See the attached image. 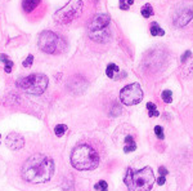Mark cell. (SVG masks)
Here are the masks:
<instances>
[{"label":"cell","mask_w":193,"mask_h":191,"mask_svg":"<svg viewBox=\"0 0 193 191\" xmlns=\"http://www.w3.org/2000/svg\"><path fill=\"white\" fill-rule=\"evenodd\" d=\"M54 173V162L43 154L30 156L22 165V178L28 183H45L50 181Z\"/></svg>","instance_id":"cell-1"},{"label":"cell","mask_w":193,"mask_h":191,"mask_svg":"<svg viewBox=\"0 0 193 191\" xmlns=\"http://www.w3.org/2000/svg\"><path fill=\"white\" fill-rule=\"evenodd\" d=\"M124 182L129 191H149L154 185V173L151 167H144L140 170L128 168Z\"/></svg>","instance_id":"cell-2"},{"label":"cell","mask_w":193,"mask_h":191,"mask_svg":"<svg viewBox=\"0 0 193 191\" xmlns=\"http://www.w3.org/2000/svg\"><path fill=\"white\" fill-rule=\"evenodd\" d=\"M71 164L77 170L95 169L99 164V155L89 145H77L71 152Z\"/></svg>","instance_id":"cell-3"},{"label":"cell","mask_w":193,"mask_h":191,"mask_svg":"<svg viewBox=\"0 0 193 191\" xmlns=\"http://www.w3.org/2000/svg\"><path fill=\"white\" fill-rule=\"evenodd\" d=\"M18 88L30 94H43L48 88V78L44 74H31L28 76L21 78L16 83Z\"/></svg>","instance_id":"cell-4"},{"label":"cell","mask_w":193,"mask_h":191,"mask_svg":"<svg viewBox=\"0 0 193 191\" xmlns=\"http://www.w3.org/2000/svg\"><path fill=\"white\" fill-rule=\"evenodd\" d=\"M39 48L49 54H57L66 48L65 40L53 31H44L39 36Z\"/></svg>","instance_id":"cell-5"},{"label":"cell","mask_w":193,"mask_h":191,"mask_svg":"<svg viewBox=\"0 0 193 191\" xmlns=\"http://www.w3.org/2000/svg\"><path fill=\"white\" fill-rule=\"evenodd\" d=\"M83 9V2L81 0H70L68 4H66L63 8L57 10V13L54 14V21L61 25H66L73 21Z\"/></svg>","instance_id":"cell-6"},{"label":"cell","mask_w":193,"mask_h":191,"mask_svg":"<svg viewBox=\"0 0 193 191\" xmlns=\"http://www.w3.org/2000/svg\"><path fill=\"white\" fill-rule=\"evenodd\" d=\"M143 100V90L138 83L129 84L124 87L120 92V101L126 106L138 105Z\"/></svg>","instance_id":"cell-7"},{"label":"cell","mask_w":193,"mask_h":191,"mask_svg":"<svg viewBox=\"0 0 193 191\" xmlns=\"http://www.w3.org/2000/svg\"><path fill=\"white\" fill-rule=\"evenodd\" d=\"M109 21H111V18H109L108 14H106V13L95 14L90 20V22L88 25V29H89V31H97V30L106 29V27L108 26Z\"/></svg>","instance_id":"cell-8"},{"label":"cell","mask_w":193,"mask_h":191,"mask_svg":"<svg viewBox=\"0 0 193 191\" xmlns=\"http://www.w3.org/2000/svg\"><path fill=\"white\" fill-rule=\"evenodd\" d=\"M193 18V10L191 8H182L175 12V14L173 17L174 25L178 27H183L188 23Z\"/></svg>","instance_id":"cell-9"},{"label":"cell","mask_w":193,"mask_h":191,"mask_svg":"<svg viewBox=\"0 0 193 191\" xmlns=\"http://www.w3.org/2000/svg\"><path fill=\"white\" fill-rule=\"evenodd\" d=\"M5 145H7L10 150L17 151L21 150L24 146V139L22 136L17 134V133H10L9 136H7V139H5Z\"/></svg>","instance_id":"cell-10"},{"label":"cell","mask_w":193,"mask_h":191,"mask_svg":"<svg viewBox=\"0 0 193 191\" xmlns=\"http://www.w3.org/2000/svg\"><path fill=\"white\" fill-rule=\"evenodd\" d=\"M90 38L98 43H104L109 39V32L107 30H97V31H90Z\"/></svg>","instance_id":"cell-11"},{"label":"cell","mask_w":193,"mask_h":191,"mask_svg":"<svg viewBox=\"0 0 193 191\" xmlns=\"http://www.w3.org/2000/svg\"><path fill=\"white\" fill-rule=\"evenodd\" d=\"M39 4H40V0H23L22 7H23V10L26 12V13H30V12H32Z\"/></svg>","instance_id":"cell-12"},{"label":"cell","mask_w":193,"mask_h":191,"mask_svg":"<svg viewBox=\"0 0 193 191\" xmlns=\"http://www.w3.org/2000/svg\"><path fill=\"white\" fill-rule=\"evenodd\" d=\"M136 149V145L134 142V138L132 136H126L125 137V146H124V151L125 152H132Z\"/></svg>","instance_id":"cell-13"},{"label":"cell","mask_w":193,"mask_h":191,"mask_svg":"<svg viewBox=\"0 0 193 191\" xmlns=\"http://www.w3.org/2000/svg\"><path fill=\"white\" fill-rule=\"evenodd\" d=\"M120 71V69L117 67V65H115V63H109L108 66H107V69H106V74H107V76L108 78H111V79H113L115 78V75L117 72Z\"/></svg>","instance_id":"cell-14"},{"label":"cell","mask_w":193,"mask_h":191,"mask_svg":"<svg viewBox=\"0 0 193 191\" xmlns=\"http://www.w3.org/2000/svg\"><path fill=\"white\" fill-rule=\"evenodd\" d=\"M151 34L153 36H164L165 35V30H162V29L158 26V23L154 22L152 26H151Z\"/></svg>","instance_id":"cell-15"},{"label":"cell","mask_w":193,"mask_h":191,"mask_svg":"<svg viewBox=\"0 0 193 191\" xmlns=\"http://www.w3.org/2000/svg\"><path fill=\"white\" fill-rule=\"evenodd\" d=\"M0 59L3 61V62L5 63V67H4V70L7 71V74H9L10 71H12V67H13V62H12V61L5 56V54H2V56H0Z\"/></svg>","instance_id":"cell-16"},{"label":"cell","mask_w":193,"mask_h":191,"mask_svg":"<svg viewBox=\"0 0 193 191\" xmlns=\"http://www.w3.org/2000/svg\"><path fill=\"white\" fill-rule=\"evenodd\" d=\"M140 13H142V16L144 17V18H148V17H151V16L153 14V8H152V5H151V4H146L144 7L142 8Z\"/></svg>","instance_id":"cell-17"},{"label":"cell","mask_w":193,"mask_h":191,"mask_svg":"<svg viewBox=\"0 0 193 191\" xmlns=\"http://www.w3.org/2000/svg\"><path fill=\"white\" fill-rule=\"evenodd\" d=\"M161 98H162V101L165 103H171L173 102V93H171V90H169V89L164 90L162 94H161Z\"/></svg>","instance_id":"cell-18"},{"label":"cell","mask_w":193,"mask_h":191,"mask_svg":"<svg viewBox=\"0 0 193 191\" xmlns=\"http://www.w3.org/2000/svg\"><path fill=\"white\" fill-rule=\"evenodd\" d=\"M147 109H148V111H149V116L151 118H153V116H158V111H157V107H156V105L152 103V102H148L147 103Z\"/></svg>","instance_id":"cell-19"},{"label":"cell","mask_w":193,"mask_h":191,"mask_svg":"<svg viewBox=\"0 0 193 191\" xmlns=\"http://www.w3.org/2000/svg\"><path fill=\"white\" fill-rule=\"evenodd\" d=\"M66 131H67V125H65V124H59L54 128V133L57 134L58 137H62V136L66 133Z\"/></svg>","instance_id":"cell-20"},{"label":"cell","mask_w":193,"mask_h":191,"mask_svg":"<svg viewBox=\"0 0 193 191\" xmlns=\"http://www.w3.org/2000/svg\"><path fill=\"white\" fill-rule=\"evenodd\" d=\"M134 0H120V9L128 10L130 8V5H133Z\"/></svg>","instance_id":"cell-21"},{"label":"cell","mask_w":193,"mask_h":191,"mask_svg":"<svg viewBox=\"0 0 193 191\" xmlns=\"http://www.w3.org/2000/svg\"><path fill=\"white\" fill-rule=\"evenodd\" d=\"M107 187H108V185L106 181H99L98 183H95V186H94L95 190H101V191H108Z\"/></svg>","instance_id":"cell-22"},{"label":"cell","mask_w":193,"mask_h":191,"mask_svg":"<svg viewBox=\"0 0 193 191\" xmlns=\"http://www.w3.org/2000/svg\"><path fill=\"white\" fill-rule=\"evenodd\" d=\"M154 133H156V136H157L160 139H164V137H165V136H164V131H162V128H161L160 125L154 127Z\"/></svg>","instance_id":"cell-23"},{"label":"cell","mask_w":193,"mask_h":191,"mask_svg":"<svg viewBox=\"0 0 193 191\" xmlns=\"http://www.w3.org/2000/svg\"><path fill=\"white\" fill-rule=\"evenodd\" d=\"M32 61H34V57L30 54V56L23 61V67H30V66H31V63H32Z\"/></svg>","instance_id":"cell-24"},{"label":"cell","mask_w":193,"mask_h":191,"mask_svg":"<svg viewBox=\"0 0 193 191\" xmlns=\"http://www.w3.org/2000/svg\"><path fill=\"white\" fill-rule=\"evenodd\" d=\"M158 173H160V176H167V173H169V170H167L165 167H160L158 168Z\"/></svg>","instance_id":"cell-25"},{"label":"cell","mask_w":193,"mask_h":191,"mask_svg":"<svg viewBox=\"0 0 193 191\" xmlns=\"http://www.w3.org/2000/svg\"><path fill=\"white\" fill-rule=\"evenodd\" d=\"M191 54H192V53H191L189 51H187V52L183 54V56H182V63H185L187 58H189V57H191Z\"/></svg>","instance_id":"cell-26"},{"label":"cell","mask_w":193,"mask_h":191,"mask_svg":"<svg viewBox=\"0 0 193 191\" xmlns=\"http://www.w3.org/2000/svg\"><path fill=\"white\" fill-rule=\"evenodd\" d=\"M165 181H166V177H165V176H160V177L157 178V185L162 186V185L165 183Z\"/></svg>","instance_id":"cell-27"}]
</instances>
